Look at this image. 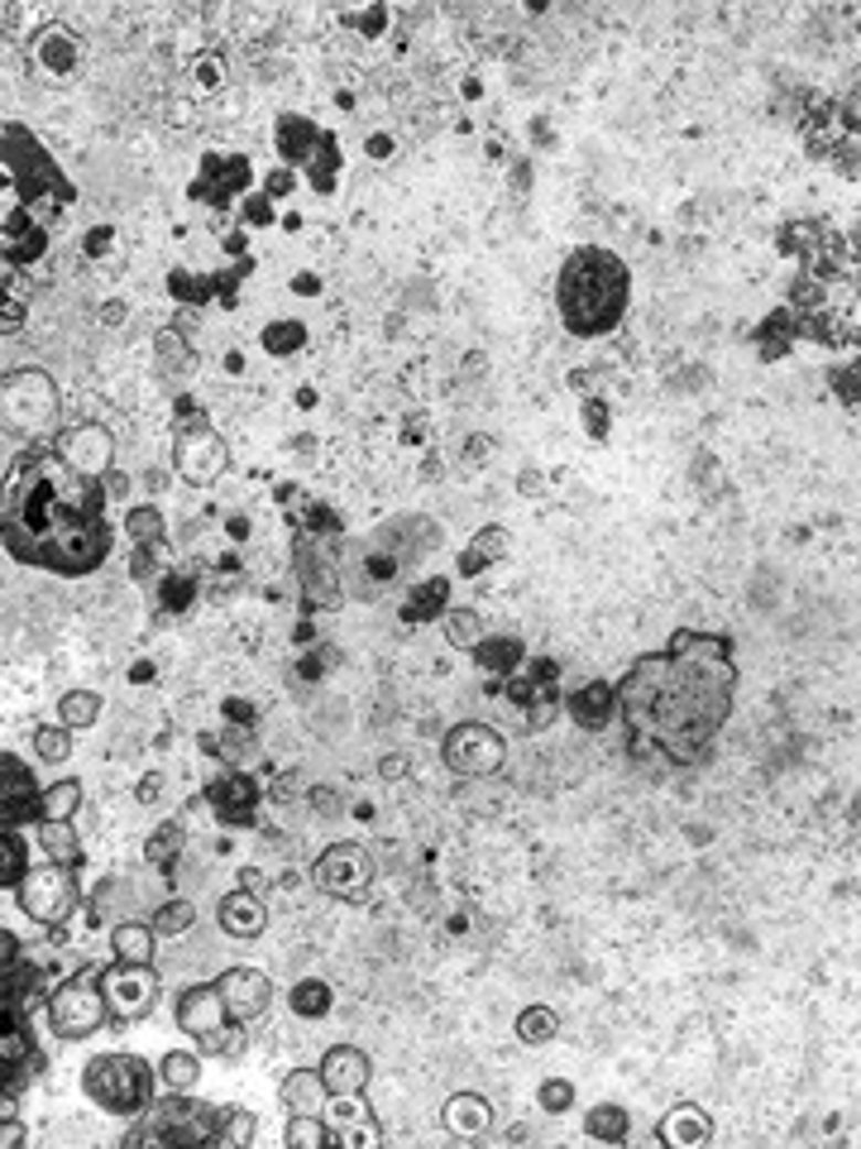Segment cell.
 Segmentation results:
<instances>
[{
    "label": "cell",
    "instance_id": "1",
    "mask_svg": "<svg viewBox=\"0 0 861 1149\" xmlns=\"http://www.w3.org/2000/svg\"><path fill=\"white\" fill-rule=\"evenodd\" d=\"M737 699V661L727 637L680 628L660 652L631 661L617 685V718L631 728L641 752L699 761L727 724Z\"/></svg>",
    "mask_w": 861,
    "mask_h": 1149
},
{
    "label": "cell",
    "instance_id": "2",
    "mask_svg": "<svg viewBox=\"0 0 861 1149\" xmlns=\"http://www.w3.org/2000/svg\"><path fill=\"white\" fill-rule=\"evenodd\" d=\"M106 503V484L72 470L57 451L10 470L6 503H0V531H6L10 560L63 574V580L96 574L115 551V523Z\"/></svg>",
    "mask_w": 861,
    "mask_h": 1149
},
{
    "label": "cell",
    "instance_id": "3",
    "mask_svg": "<svg viewBox=\"0 0 861 1149\" xmlns=\"http://www.w3.org/2000/svg\"><path fill=\"white\" fill-rule=\"evenodd\" d=\"M631 297V273L613 250L603 244H580L565 254V264L555 273V307L570 336H608L623 326Z\"/></svg>",
    "mask_w": 861,
    "mask_h": 1149
},
{
    "label": "cell",
    "instance_id": "4",
    "mask_svg": "<svg viewBox=\"0 0 861 1149\" xmlns=\"http://www.w3.org/2000/svg\"><path fill=\"white\" fill-rule=\"evenodd\" d=\"M0 168H6V207L20 201V211L39 215L43 225H49L57 215V207L72 197V187H67L63 172H57L49 149L14 120H6V158H0Z\"/></svg>",
    "mask_w": 861,
    "mask_h": 1149
},
{
    "label": "cell",
    "instance_id": "5",
    "mask_svg": "<svg viewBox=\"0 0 861 1149\" xmlns=\"http://www.w3.org/2000/svg\"><path fill=\"white\" fill-rule=\"evenodd\" d=\"M158 1068L139 1054H96L82 1068V1092L86 1101H96L106 1116H144L153 1106Z\"/></svg>",
    "mask_w": 861,
    "mask_h": 1149
},
{
    "label": "cell",
    "instance_id": "6",
    "mask_svg": "<svg viewBox=\"0 0 861 1149\" xmlns=\"http://www.w3.org/2000/svg\"><path fill=\"white\" fill-rule=\"evenodd\" d=\"M221 1116H225V1106L196 1101L192 1092H163L139 1116V1126L125 1135V1145H172V1149L211 1145V1140H221Z\"/></svg>",
    "mask_w": 861,
    "mask_h": 1149
},
{
    "label": "cell",
    "instance_id": "7",
    "mask_svg": "<svg viewBox=\"0 0 861 1149\" xmlns=\"http://www.w3.org/2000/svg\"><path fill=\"white\" fill-rule=\"evenodd\" d=\"M43 1015H49V1030L57 1040H86L110 1020L106 991H100V968L86 962L72 977H63L57 987L43 991Z\"/></svg>",
    "mask_w": 861,
    "mask_h": 1149
},
{
    "label": "cell",
    "instance_id": "8",
    "mask_svg": "<svg viewBox=\"0 0 861 1149\" xmlns=\"http://www.w3.org/2000/svg\"><path fill=\"white\" fill-rule=\"evenodd\" d=\"M0 408H6V426L20 436H43L57 426L63 412V393L43 369H10L6 388H0Z\"/></svg>",
    "mask_w": 861,
    "mask_h": 1149
},
{
    "label": "cell",
    "instance_id": "9",
    "mask_svg": "<svg viewBox=\"0 0 861 1149\" xmlns=\"http://www.w3.org/2000/svg\"><path fill=\"white\" fill-rule=\"evenodd\" d=\"M14 900H20V910L34 919L39 929H57L63 919H72L82 900V886H77V867H67V862H39V867L24 872L20 890H14Z\"/></svg>",
    "mask_w": 861,
    "mask_h": 1149
},
{
    "label": "cell",
    "instance_id": "10",
    "mask_svg": "<svg viewBox=\"0 0 861 1149\" xmlns=\"http://www.w3.org/2000/svg\"><path fill=\"white\" fill-rule=\"evenodd\" d=\"M373 882H379V862L364 843H330L321 857L311 862V886L336 900H364Z\"/></svg>",
    "mask_w": 861,
    "mask_h": 1149
},
{
    "label": "cell",
    "instance_id": "11",
    "mask_svg": "<svg viewBox=\"0 0 861 1149\" xmlns=\"http://www.w3.org/2000/svg\"><path fill=\"white\" fill-rule=\"evenodd\" d=\"M100 991H106L115 1025H129V1020H144L158 1005V972L153 962H100Z\"/></svg>",
    "mask_w": 861,
    "mask_h": 1149
},
{
    "label": "cell",
    "instance_id": "12",
    "mask_svg": "<svg viewBox=\"0 0 861 1149\" xmlns=\"http://www.w3.org/2000/svg\"><path fill=\"white\" fill-rule=\"evenodd\" d=\"M440 757L455 776H498L502 761H508V742H502V732L493 724H474V718H465V724H455L450 732H445Z\"/></svg>",
    "mask_w": 861,
    "mask_h": 1149
},
{
    "label": "cell",
    "instance_id": "13",
    "mask_svg": "<svg viewBox=\"0 0 861 1149\" xmlns=\"http://www.w3.org/2000/svg\"><path fill=\"white\" fill-rule=\"evenodd\" d=\"M172 465H178L182 484H192V488L215 484L230 470V451H225L221 431H211L206 422H187L178 445H172Z\"/></svg>",
    "mask_w": 861,
    "mask_h": 1149
},
{
    "label": "cell",
    "instance_id": "14",
    "mask_svg": "<svg viewBox=\"0 0 861 1149\" xmlns=\"http://www.w3.org/2000/svg\"><path fill=\"white\" fill-rule=\"evenodd\" d=\"M172 1015H178V1030L192 1034L196 1044H211L215 1034H225L230 1025H240V1020L230 1015V1005H225V997H221V987H215V982L187 987L178 997V1005H172Z\"/></svg>",
    "mask_w": 861,
    "mask_h": 1149
},
{
    "label": "cell",
    "instance_id": "15",
    "mask_svg": "<svg viewBox=\"0 0 861 1149\" xmlns=\"http://www.w3.org/2000/svg\"><path fill=\"white\" fill-rule=\"evenodd\" d=\"M39 804H43V790H34V776L14 752L0 757V824L6 829H24V824H39Z\"/></svg>",
    "mask_w": 861,
    "mask_h": 1149
},
{
    "label": "cell",
    "instance_id": "16",
    "mask_svg": "<svg viewBox=\"0 0 861 1149\" xmlns=\"http://www.w3.org/2000/svg\"><path fill=\"white\" fill-rule=\"evenodd\" d=\"M53 451L63 455L72 470H82V474H92V479H100V474L110 470V460H115V436H110V431L100 426V422H82V426L63 431Z\"/></svg>",
    "mask_w": 861,
    "mask_h": 1149
},
{
    "label": "cell",
    "instance_id": "17",
    "mask_svg": "<svg viewBox=\"0 0 861 1149\" xmlns=\"http://www.w3.org/2000/svg\"><path fill=\"white\" fill-rule=\"evenodd\" d=\"M215 987H221L230 1015H235L240 1025H249V1020H258L273 1005V982H268V972H258V968H225L221 977H215Z\"/></svg>",
    "mask_w": 861,
    "mask_h": 1149
},
{
    "label": "cell",
    "instance_id": "18",
    "mask_svg": "<svg viewBox=\"0 0 861 1149\" xmlns=\"http://www.w3.org/2000/svg\"><path fill=\"white\" fill-rule=\"evenodd\" d=\"M215 925H221V929L230 934V939H258V934L268 929L264 890L235 886L230 896H221V905H215Z\"/></svg>",
    "mask_w": 861,
    "mask_h": 1149
},
{
    "label": "cell",
    "instance_id": "19",
    "mask_svg": "<svg viewBox=\"0 0 861 1149\" xmlns=\"http://www.w3.org/2000/svg\"><path fill=\"white\" fill-rule=\"evenodd\" d=\"M321 1073H326L330 1097H354V1092L369 1087L373 1058L364 1054V1048H354V1044H330L321 1054Z\"/></svg>",
    "mask_w": 861,
    "mask_h": 1149
},
{
    "label": "cell",
    "instance_id": "20",
    "mask_svg": "<svg viewBox=\"0 0 861 1149\" xmlns=\"http://www.w3.org/2000/svg\"><path fill=\"white\" fill-rule=\"evenodd\" d=\"M206 800H211V810L221 814L225 824H240V819H249V814H254V804H258V786H254V776H249V771L230 767V771H221V776L211 781Z\"/></svg>",
    "mask_w": 861,
    "mask_h": 1149
},
{
    "label": "cell",
    "instance_id": "21",
    "mask_svg": "<svg viewBox=\"0 0 861 1149\" xmlns=\"http://www.w3.org/2000/svg\"><path fill=\"white\" fill-rule=\"evenodd\" d=\"M326 1097H330V1087H326L321 1063H316V1068H293L278 1083V1101H283V1111H293V1116H321Z\"/></svg>",
    "mask_w": 861,
    "mask_h": 1149
},
{
    "label": "cell",
    "instance_id": "22",
    "mask_svg": "<svg viewBox=\"0 0 861 1149\" xmlns=\"http://www.w3.org/2000/svg\"><path fill=\"white\" fill-rule=\"evenodd\" d=\"M488 1126H493V1106H488V1097H479V1092H455V1097L445 1101V1130L450 1135L474 1140V1135H483Z\"/></svg>",
    "mask_w": 861,
    "mask_h": 1149
},
{
    "label": "cell",
    "instance_id": "23",
    "mask_svg": "<svg viewBox=\"0 0 861 1149\" xmlns=\"http://www.w3.org/2000/svg\"><path fill=\"white\" fill-rule=\"evenodd\" d=\"M153 944H158V929L149 919H120L110 929V953L125 962H153Z\"/></svg>",
    "mask_w": 861,
    "mask_h": 1149
},
{
    "label": "cell",
    "instance_id": "24",
    "mask_svg": "<svg viewBox=\"0 0 861 1149\" xmlns=\"http://www.w3.org/2000/svg\"><path fill=\"white\" fill-rule=\"evenodd\" d=\"M570 714L580 718V728H603V724H608V718L617 714V689L603 685V681L584 685L580 695L570 699Z\"/></svg>",
    "mask_w": 861,
    "mask_h": 1149
},
{
    "label": "cell",
    "instance_id": "25",
    "mask_svg": "<svg viewBox=\"0 0 861 1149\" xmlns=\"http://www.w3.org/2000/svg\"><path fill=\"white\" fill-rule=\"evenodd\" d=\"M82 781H72V776H63V781H53V786H43V804H39V824H72V814L82 810Z\"/></svg>",
    "mask_w": 861,
    "mask_h": 1149
},
{
    "label": "cell",
    "instance_id": "26",
    "mask_svg": "<svg viewBox=\"0 0 861 1149\" xmlns=\"http://www.w3.org/2000/svg\"><path fill=\"white\" fill-rule=\"evenodd\" d=\"M158 1083H163V1092H192L201 1083V1058L187 1054V1048H168L158 1058Z\"/></svg>",
    "mask_w": 861,
    "mask_h": 1149
},
{
    "label": "cell",
    "instance_id": "27",
    "mask_svg": "<svg viewBox=\"0 0 861 1149\" xmlns=\"http://www.w3.org/2000/svg\"><path fill=\"white\" fill-rule=\"evenodd\" d=\"M96 718H100V695H96V689H67V695L57 699V724H67L72 732L96 728Z\"/></svg>",
    "mask_w": 861,
    "mask_h": 1149
},
{
    "label": "cell",
    "instance_id": "28",
    "mask_svg": "<svg viewBox=\"0 0 861 1149\" xmlns=\"http://www.w3.org/2000/svg\"><path fill=\"white\" fill-rule=\"evenodd\" d=\"M182 843H187V829L178 824V819H168V824H158L149 833V843H144V862H149V867H172L178 853H182Z\"/></svg>",
    "mask_w": 861,
    "mask_h": 1149
},
{
    "label": "cell",
    "instance_id": "29",
    "mask_svg": "<svg viewBox=\"0 0 861 1149\" xmlns=\"http://www.w3.org/2000/svg\"><path fill=\"white\" fill-rule=\"evenodd\" d=\"M24 872H29V862H24L20 829H0V886H6V896H14V890H20Z\"/></svg>",
    "mask_w": 861,
    "mask_h": 1149
},
{
    "label": "cell",
    "instance_id": "30",
    "mask_svg": "<svg viewBox=\"0 0 861 1149\" xmlns=\"http://www.w3.org/2000/svg\"><path fill=\"white\" fill-rule=\"evenodd\" d=\"M149 925L158 929V939H182V934L196 925V905L182 900V896H172V900H163V905H158V910L149 915Z\"/></svg>",
    "mask_w": 861,
    "mask_h": 1149
},
{
    "label": "cell",
    "instance_id": "31",
    "mask_svg": "<svg viewBox=\"0 0 861 1149\" xmlns=\"http://www.w3.org/2000/svg\"><path fill=\"white\" fill-rule=\"evenodd\" d=\"M502 556H508V527H479V537H474V546L465 551V560H459V566L474 574V570L493 566V560H502Z\"/></svg>",
    "mask_w": 861,
    "mask_h": 1149
},
{
    "label": "cell",
    "instance_id": "32",
    "mask_svg": "<svg viewBox=\"0 0 861 1149\" xmlns=\"http://www.w3.org/2000/svg\"><path fill=\"white\" fill-rule=\"evenodd\" d=\"M445 594H450V584H445V580H426V584H416L412 594H407V603H402L407 623H426V618L445 613Z\"/></svg>",
    "mask_w": 861,
    "mask_h": 1149
},
{
    "label": "cell",
    "instance_id": "33",
    "mask_svg": "<svg viewBox=\"0 0 861 1149\" xmlns=\"http://www.w3.org/2000/svg\"><path fill=\"white\" fill-rule=\"evenodd\" d=\"M584 1130L594 1135V1140H608V1145H623L627 1140V1111L617 1101H603L594 1111L584 1116Z\"/></svg>",
    "mask_w": 861,
    "mask_h": 1149
},
{
    "label": "cell",
    "instance_id": "34",
    "mask_svg": "<svg viewBox=\"0 0 861 1149\" xmlns=\"http://www.w3.org/2000/svg\"><path fill=\"white\" fill-rule=\"evenodd\" d=\"M283 1140H287V1145L321 1149V1145H336V1130H330V1120H326V1116H287Z\"/></svg>",
    "mask_w": 861,
    "mask_h": 1149
},
{
    "label": "cell",
    "instance_id": "35",
    "mask_svg": "<svg viewBox=\"0 0 861 1149\" xmlns=\"http://www.w3.org/2000/svg\"><path fill=\"white\" fill-rule=\"evenodd\" d=\"M34 53H39V63L53 72V77H63V72L72 67V34L67 29H43V34L34 39Z\"/></svg>",
    "mask_w": 861,
    "mask_h": 1149
},
{
    "label": "cell",
    "instance_id": "36",
    "mask_svg": "<svg viewBox=\"0 0 861 1149\" xmlns=\"http://www.w3.org/2000/svg\"><path fill=\"white\" fill-rule=\"evenodd\" d=\"M709 1135H713V1126L694 1111V1106H680V1111H670V1120L660 1126V1140H680V1145H699V1140H709Z\"/></svg>",
    "mask_w": 861,
    "mask_h": 1149
},
{
    "label": "cell",
    "instance_id": "37",
    "mask_svg": "<svg viewBox=\"0 0 861 1149\" xmlns=\"http://www.w3.org/2000/svg\"><path fill=\"white\" fill-rule=\"evenodd\" d=\"M39 847L49 853L53 862H67V867H77L82 862V847H77V833L72 824H39Z\"/></svg>",
    "mask_w": 861,
    "mask_h": 1149
},
{
    "label": "cell",
    "instance_id": "38",
    "mask_svg": "<svg viewBox=\"0 0 861 1149\" xmlns=\"http://www.w3.org/2000/svg\"><path fill=\"white\" fill-rule=\"evenodd\" d=\"M555 1030H560V1015L551 1005H527L517 1015V1040L522 1044H545V1040H555Z\"/></svg>",
    "mask_w": 861,
    "mask_h": 1149
},
{
    "label": "cell",
    "instance_id": "39",
    "mask_svg": "<svg viewBox=\"0 0 861 1149\" xmlns=\"http://www.w3.org/2000/svg\"><path fill=\"white\" fill-rule=\"evenodd\" d=\"M34 757L57 767V761L72 757V728L67 724H39L34 728Z\"/></svg>",
    "mask_w": 861,
    "mask_h": 1149
},
{
    "label": "cell",
    "instance_id": "40",
    "mask_svg": "<svg viewBox=\"0 0 861 1149\" xmlns=\"http://www.w3.org/2000/svg\"><path fill=\"white\" fill-rule=\"evenodd\" d=\"M254 1135H258V1116H254V1111H244V1106H225V1116H221V1140H215V1145L249 1149V1145H254Z\"/></svg>",
    "mask_w": 861,
    "mask_h": 1149
},
{
    "label": "cell",
    "instance_id": "41",
    "mask_svg": "<svg viewBox=\"0 0 861 1149\" xmlns=\"http://www.w3.org/2000/svg\"><path fill=\"white\" fill-rule=\"evenodd\" d=\"M125 531L135 537V546H158V541H163V531H168V523H163V513H158V508L139 503V508L125 513Z\"/></svg>",
    "mask_w": 861,
    "mask_h": 1149
},
{
    "label": "cell",
    "instance_id": "42",
    "mask_svg": "<svg viewBox=\"0 0 861 1149\" xmlns=\"http://www.w3.org/2000/svg\"><path fill=\"white\" fill-rule=\"evenodd\" d=\"M474 661H479L483 671H517V661H522V642L512 637H488L474 646Z\"/></svg>",
    "mask_w": 861,
    "mask_h": 1149
},
{
    "label": "cell",
    "instance_id": "43",
    "mask_svg": "<svg viewBox=\"0 0 861 1149\" xmlns=\"http://www.w3.org/2000/svg\"><path fill=\"white\" fill-rule=\"evenodd\" d=\"M445 637L455 646H479L483 642V613L479 609H445Z\"/></svg>",
    "mask_w": 861,
    "mask_h": 1149
},
{
    "label": "cell",
    "instance_id": "44",
    "mask_svg": "<svg viewBox=\"0 0 861 1149\" xmlns=\"http://www.w3.org/2000/svg\"><path fill=\"white\" fill-rule=\"evenodd\" d=\"M326 1005H330V987L326 982H301L293 991V1011L297 1015H326Z\"/></svg>",
    "mask_w": 861,
    "mask_h": 1149
},
{
    "label": "cell",
    "instance_id": "45",
    "mask_svg": "<svg viewBox=\"0 0 861 1149\" xmlns=\"http://www.w3.org/2000/svg\"><path fill=\"white\" fill-rule=\"evenodd\" d=\"M536 1101H541V1111H555V1116H560V1111H570L574 1087H570V1083H555V1077H551V1083H541Z\"/></svg>",
    "mask_w": 861,
    "mask_h": 1149
},
{
    "label": "cell",
    "instance_id": "46",
    "mask_svg": "<svg viewBox=\"0 0 861 1149\" xmlns=\"http://www.w3.org/2000/svg\"><path fill=\"white\" fill-rule=\"evenodd\" d=\"M196 82H201V86H221V82H225V63H221V57H201V63H196Z\"/></svg>",
    "mask_w": 861,
    "mask_h": 1149
},
{
    "label": "cell",
    "instance_id": "47",
    "mask_svg": "<svg viewBox=\"0 0 861 1149\" xmlns=\"http://www.w3.org/2000/svg\"><path fill=\"white\" fill-rule=\"evenodd\" d=\"M0 1145H6V1149H20V1145H24V1126L14 1120L10 1106H6V1120H0Z\"/></svg>",
    "mask_w": 861,
    "mask_h": 1149
},
{
    "label": "cell",
    "instance_id": "48",
    "mask_svg": "<svg viewBox=\"0 0 861 1149\" xmlns=\"http://www.w3.org/2000/svg\"><path fill=\"white\" fill-rule=\"evenodd\" d=\"M584 426L594 431V436H608V408H603V402H584Z\"/></svg>",
    "mask_w": 861,
    "mask_h": 1149
},
{
    "label": "cell",
    "instance_id": "49",
    "mask_svg": "<svg viewBox=\"0 0 861 1149\" xmlns=\"http://www.w3.org/2000/svg\"><path fill=\"white\" fill-rule=\"evenodd\" d=\"M407 767H412V761L402 757V752H393V757L379 761V776H383V781H402V776H407Z\"/></svg>",
    "mask_w": 861,
    "mask_h": 1149
},
{
    "label": "cell",
    "instance_id": "50",
    "mask_svg": "<svg viewBox=\"0 0 861 1149\" xmlns=\"http://www.w3.org/2000/svg\"><path fill=\"white\" fill-rule=\"evenodd\" d=\"M158 790H163V776H144V781H139V804H153Z\"/></svg>",
    "mask_w": 861,
    "mask_h": 1149
},
{
    "label": "cell",
    "instance_id": "51",
    "mask_svg": "<svg viewBox=\"0 0 861 1149\" xmlns=\"http://www.w3.org/2000/svg\"><path fill=\"white\" fill-rule=\"evenodd\" d=\"M24 321V302H14V297H6V336H14V326Z\"/></svg>",
    "mask_w": 861,
    "mask_h": 1149
},
{
    "label": "cell",
    "instance_id": "52",
    "mask_svg": "<svg viewBox=\"0 0 861 1149\" xmlns=\"http://www.w3.org/2000/svg\"><path fill=\"white\" fill-rule=\"evenodd\" d=\"M240 886H249V890H264V876H258V872L249 867V872H240Z\"/></svg>",
    "mask_w": 861,
    "mask_h": 1149
}]
</instances>
